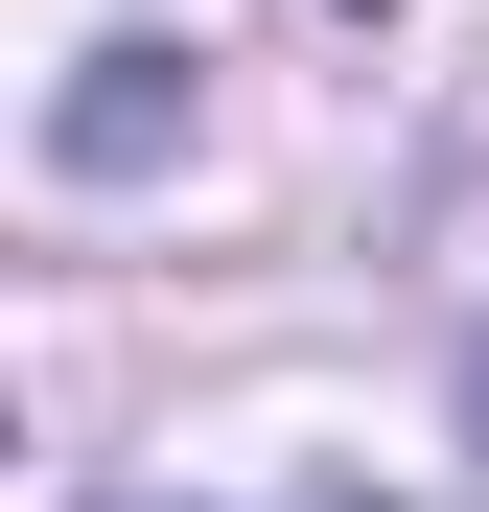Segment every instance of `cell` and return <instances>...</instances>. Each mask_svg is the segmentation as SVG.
I'll list each match as a JSON object with an SVG mask.
<instances>
[{
	"label": "cell",
	"instance_id": "obj_1",
	"mask_svg": "<svg viewBox=\"0 0 489 512\" xmlns=\"http://www.w3.org/2000/svg\"><path fill=\"white\" fill-rule=\"evenodd\" d=\"M466 419H489V373H466Z\"/></svg>",
	"mask_w": 489,
	"mask_h": 512
}]
</instances>
